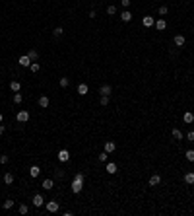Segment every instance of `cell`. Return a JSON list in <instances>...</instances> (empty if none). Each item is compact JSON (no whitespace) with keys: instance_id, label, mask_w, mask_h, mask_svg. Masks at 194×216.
<instances>
[{"instance_id":"obj_25","label":"cell","mask_w":194,"mask_h":216,"mask_svg":"<svg viewBox=\"0 0 194 216\" xmlns=\"http://www.w3.org/2000/svg\"><path fill=\"white\" fill-rule=\"evenodd\" d=\"M14 205H16V202L12 201V199H6V201H4V210H10Z\"/></svg>"},{"instance_id":"obj_24","label":"cell","mask_w":194,"mask_h":216,"mask_svg":"<svg viewBox=\"0 0 194 216\" xmlns=\"http://www.w3.org/2000/svg\"><path fill=\"white\" fill-rule=\"evenodd\" d=\"M27 57H29V59H31L33 62H35L37 59H39V53H37V51H35V49H31V51H29V53H27Z\"/></svg>"},{"instance_id":"obj_15","label":"cell","mask_w":194,"mask_h":216,"mask_svg":"<svg viewBox=\"0 0 194 216\" xmlns=\"http://www.w3.org/2000/svg\"><path fill=\"white\" fill-rule=\"evenodd\" d=\"M171 134H173V138H175V140H183V131H181V128H173V131H171Z\"/></svg>"},{"instance_id":"obj_1","label":"cell","mask_w":194,"mask_h":216,"mask_svg":"<svg viewBox=\"0 0 194 216\" xmlns=\"http://www.w3.org/2000/svg\"><path fill=\"white\" fill-rule=\"evenodd\" d=\"M82 187H84V173H76L74 181H72V193L74 195L82 193Z\"/></svg>"},{"instance_id":"obj_9","label":"cell","mask_w":194,"mask_h":216,"mask_svg":"<svg viewBox=\"0 0 194 216\" xmlns=\"http://www.w3.org/2000/svg\"><path fill=\"white\" fill-rule=\"evenodd\" d=\"M115 150H117V144H115L113 140H107V142H105V152H107V154H111V152H115Z\"/></svg>"},{"instance_id":"obj_37","label":"cell","mask_w":194,"mask_h":216,"mask_svg":"<svg viewBox=\"0 0 194 216\" xmlns=\"http://www.w3.org/2000/svg\"><path fill=\"white\" fill-rule=\"evenodd\" d=\"M187 138H188V140H190V142H192V140H194V131H188V134H187Z\"/></svg>"},{"instance_id":"obj_19","label":"cell","mask_w":194,"mask_h":216,"mask_svg":"<svg viewBox=\"0 0 194 216\" xmlns=\"http://www.w3.org/2000/svg\"><path fill=\"white\" fill-rule=\"evenodd\" d=\"M121 20L122 22H132V14H130V10H124L121 14Z\"/></svg>"},{"instance_id":"obj_16","label":"cell","mask_w":194,"mask_h":216,"mask_svg":"<svg viewBox=\"0 0 194 216\" xmlns=\"http://www.w3.org/2000/svg\"><path fill=\"white\" fill-rule=\"evenodd\" d=\"M52 187H55V181L52 179H43V189L45 191H51Z\"/></svg>"},{"instance_id":"obj_6","label":"cell","mask_w":194,"mask_h":216,"mask_svg":"<svg viewBox=\"0 0 194 216\" xmlns=\"http://www.w3.org/2000/svg\"><path fill=\"white\" fill-rule=\"evenodd\" d=\"M31 62H33V60H31L27 55L19 57V66H23V68H29V66H31Z\"/></svg>"},{"instance_id":"obj_35","label":"cell","mask_w":194,"mask_h":216,"mask_svg":"<svg viewBox=\"0 0 194 216\" xmlns=\"http://www.w3.org/2000/svg\"><path fill=\"white\" fill-rule=\"evenodd\" d=\"M27 212H29L27 205H19V214H27Z\"/></svg>"},{"instance_id":"obj_30","label":"cell","mask_w":194,"mask_h":216,"mask_svg":"<svg viewBox=\"0 0 194 216\" xmlns=\"http://www.w3.org/2000/svg\"><path fill=\"white\" fill-rule=\"evenodd\" d=\"M58 84H60V88H68V86H70V80H68V78H60Z\"/></svg>"},{"instance_id":"obj_14","label":"cell","mask_w":194,"mask_h":216,"mask_svg":"<svg viewBox=\"0 0 194 216\" xmlns=\"http://www.w3.org/2000/svg\"><path fill=\"white\" fill-rule=\"evenodd\" d=\"M29 175L31 177H39L41 175V168H39V165H31V168H29Z\"/></svg>"},{"instance_id":"obj_33","label":"cell","mask_w":194,"mask_h":216,"mask_svg":"<svg viewBox=\"0 0 194 216\" xmlns=\"http://www.w3.org/2000/svg\"><path fill=\"white\" fill-rule=\"evenodd\" d=\"M107 158H109V154H107V152H101V154L97 156V160L99 162H107Z\"/></svg>"},{"instance_id":"obj_31","label":"cell","mask_w":194,"mask_h":216,"mask_svg":"<svg viewBox=\"0 0 194 216\" xmlns=\"http://www.w3.org/2000/svg\"><path fill=\"white\" fill-rule=\"evenodd\" d=\"M184 158H187L188 162H194V150H187V154H184Z\"/></svg>"},{"instance_id":"obj_12","label":"cell","mask_w":194,"mask_h":216,"mask_svg":"<svg viewBox=\"0 0 194 216\" xmlns=\"http://www.w3.org/2000/svg\"><path fill=\"white\" fill-rule=\"evenodd\" d=\"M49 105H51V99H49L47 95H41V97H39V107H43V109H45V107H49Z\"/></svg>"},{"instance_id":"obj_29","label":"cell","mask_w":194,"mask_h":216,"mask_svg":"<svg viewBox=\"0 0 194 216\" xmlns=\"http://www.w3.org/2000/svg\"><path fill=\"white\" fill-rule=\"evenodd\" d=\"M55 177H56V179H62V177H64V169L56 168V169H55Z\"/></svg>"},{"instance_id":"obj_28","label":"cell","mask_w":194,"mask_h":216,"mask_svg":"<svg viewBox=\"0 0 194 216\" xmlns=\"http://www.w3.org/2000/svg\"><path fill=\"white\" fill-rule=\"evenodd\" d=\"M107 14H109V16H115V14H117V6H115V4L107 6Z\"/></svg>"},{"instance_id":"obj_23","label":"cell","mask_w":194,"mask_h":216,"mask_svg":"<svg viewBox=\"0 0 194 216\" xmlns=\"http://www.w3.org/2000/svg\"><path fill=\"white\" fill-rule=\"evenodd\" d=\"M19 88H22V84H19L18 80L10 82V90H12V92H19Z\"/></svg>"},{"instance_id":"obj_21","label":"cell","mask_w":194,"mask_h":216,"mask_svg":"<svg viewBox=\"0 0 194 216\" xmlns=\"http://www.w3.org/2000/svg\"><path fill=\"white\" fill-rule=\"evenodd\" d=\"M4 183H6V185L14 183V173H4Z\"/></svg>"},{"instance_id":"obj_22","label":"cell","mask_w":194,"mask_h":216,"mask_svg":"<svg viewBox=\"0 0 194 216\" xmlns=\"http://www.w3.org/2000/svg\"><path fill=\"white\" fill-rule=\"evenodd\" d=\"M183 119H184V123H188V125H190V123H194V113H190V111H187Z\"/></svg>"},{"instance_id":"obj_36","label":"cell","mask_w":194,"mask_h":216,"mask_svg":"<svg viewBox=\"0 0 194 216\" xmlns=\"http://www.w3.org/2000/svg\"><path fill=\"white\" fill-rule=\"evenodd\" d=\"M167 12H169V8H167V6H159V16H165Z\"/></svg>"},{"instance_id":"obj_17","label":"cell","mask_w":194,"mask_h":216,"mask_svg":"<svg viewBox=\"0 0 194 216\" xmlns=\"http://www.w3.org/2000/svg\"><path fill=\"white\" fill-rule=\"evenodd\" d=\"M165 27H167V22H165V20H157V22H155V29L157 31H163Z\"/></svg>"},{"instance_id":"obj_20","label":"cell","mask_w":194,"mask_h":216,"mask_svg":"<svg viewBox=\"0 0 194 216\" xmlns=\"http://www.w3.org/2000/svg\"><path fill=\"white\" fill-rule=\"evenodd\" d=\"M88 92H89L88 84H80V86H78V94H80V95H85Z\"/></svg>"},{"instance_id":"obj_26","label":"cell","mask_w":194,"mask_h":216,"mask_svg":"<svg viewBox=\"0 0 194 216\" xmlns=\"http://www.w3.org/2000/svg\"><path fill=\"white\" fill-rule=\"evenodd\" d=\"M29 70H31V72H33V74H35V72H39V70H41V64H39V62H31V66H29Z\"/></svg>"},{"instance_id":"obj_34","label":"cell","mask_w":194,"mask_h":216,"mask_svg":"<svg viewBox=\"0 0 194 216\" xmlns=\"http://www.w3.org/2000/svg\"><path fill=\"white\" fill-rule=\"evenodd\" d=\"M101 105H103V107L109 105V95H101Z\"/></svg>"},{"instance_id":"obj_11","label":"cell","mask_w":194,"mask_h":216,"mask_svg":"<svg viewBox=\"0 0 194 216\" xmlns=\"http://www.w3.org/2000/svg\"><path fill=\"white\" fill-rule=\"evenodd\" d=\"M105 169H107V173H111V175H115V173H117V169H118V168H117V164H115V162H109V164H107V168H105Z\"/></svg>"},{"instance_id":"obj_13","label":"cell","mask_w":194,"mask_h":216,"mask_svg":"<svg viewBox=\"0 0 194 216\" xmlns=\"http://www.w3.org/2000/svg\"><path fill=\"white\" fill-rule=\"evenodd\" d=\"M184 35H175V39H173V43L177 45V47H184Z\"/></svg>"},{"instance_id":"obj_18","label":"cell","mask_w":194,"mask_h":216,"mask_svg":"<svg viewBox=\"0 0 194 216\" xmlns=\"http://www.w3.org/2000/svg\"><path fill=\"white\" fill-rule=\"evenodd\" d=\"M184 183H188V185H194V173H192V171L184 173Z\"/></svg>"},{"instance_id":"obj_40","label":"cell","mask_w":194,"mask_h":216,"mask_svg":"<svg viewBox=\"0 0 194 216\" xmlns=\"http://www.w3.org/2000/svg\"><path fill=\"white\" fill-rule=\"evenodd\" d=\"M4 131H6V128H4V125H0V134H4Z\"/></svg>"},{"instance_id":"obj_32","label":"cell","mask_w":194,"mask_h":216,"mask_svg":"<svg viewBox=\"0 0 194 216\" xmlns=\"http://www.w3.org/2000/svg\"><path fill=\"white\" fill-rule=\"evenodd\" d=\"M62 33H64V29H62V27H55V31H52V35H55V37H60Z\"/></svg>"},{"instance_id":"obj_27","label":"cell","mask_w":194,"mask_h":216,"mask_svg":"<svg viewBox=\"0 0 194 216\" xmlns=\"http://www.w3.org/2000/svg\"><path fill=\"white\" fill-rule=\"evenodd\" d=\"M22 101H23V95L19 94V92H16V94H14V103H18V105H19Z\"/></svg>"},{"instance_id":"obj_39","label":"cell","mask_w":194,"mask_h":216,"mask_svg":"<svg viewBox=\"0 0 194 216\" xmlns=\"http://www.w3.org/2000/svg\"><path fill=\"white\" fill-rule=\"evenodd\" d=\"M0 164H8V156H0Z\"/></svg>"},{"instance_id":"obj_8","label":"cell","mask_w":194,"mask_h":216,"mask_svg":"<svg viewBox=\"0 0 194 216\" xmlns=\"http://www.w3.org/2000/svg\"><path fill=\"white\" fill-rule=\"evenodd\" d=\"M99 94H101V95H111V94H113V88H111L109 84H103L101 88H99Z\"/></svg>"},{"instance_id":"obj_38","label":"cell","mask_w":194,"mask_h":216,"mask_svg":"<svg viewBox=\"0 0 194 216\" xmlns=\"http://www.w3.org/2000/svg\"><path fill=\"white\" fill-rule=\"evenodd\" d=\"M130 2H132V0H121V4H122L124 8H128V6H130Z\"/></svg>"},{"instance_id":"obj_3","label":"cell","mask_w":194,"mask_h":216,"mask_svg":"<svg viewBox=\"0 0 194 216\" xmlns=\"http://www.w3.org/2000/svg\"><path fill=\"white\" fill-rule=\"evenodd\" d=\"M16 119H18V123H27L29 121V111H18V115H16Z\"/></svg>"},{"instance_id":"obj_41","label":"cell","mask_w":194,"mask_h":216,"mask_svg":"<svg viewBox=\"0 0 194 216\" xmlns=\"http://www.w3.org/2000/svg\"><path fill=\"white\" fill-rule=\"evenodd\" d=\"M2 121H4V119H2V113H0V125H2Z\"/></svg>"},{"instance_id":"obj_2","label":"cell","mask_w":194,"mask_h":216,"mask_svg":"<svg viewBox=\"0 0 194 216\" xmlns=\"http://www.w3.org/2000/svg\"><path fill=\"white\" fill-rule=\"evenodd\" d=\"M45 208H47L49 210V212H58V208H60V205H58V202H56V201H49V202H45Z\"/></svg>"},{"instance_id":"obj_7","label":"cell","mask_w":194,"mask_h":216,"mask_svg":"<svg viewBox=\"0 0 194 216\" xmlns=\"http://www.w3.org/2000/svg\"><path fill=\"white\" fill-rule=\"evenodd\" d=\"M159 183H161V175H159V173H154V175L150 177V187H157Z\"/></svg>"},{"instance_id":"obj_4","label":"cell","mask_w":194,"mask_h":216,"mask_svg":"<svg viewBox=\"0 0 194 216\" xmlns=\"http://www.w3.org/2000/svg\"><path fill=\"white\" fill-rule=\"evenodd\" d=\"M33 205L39 208V206H43L45 205V199H43V195H39V193H35L33 195Z\"/></svg>"},{"instance_id":"obj_5","label":"cell","mask_w":194,"mask_h":216,"mask_svg":"<svg viewBox=\"0 0 194 216\" xmlns=\"http://www.w3.org/2000/svg\"><path fill=\"white\" fill-rule=\"evenodd\" d=\"M142 23H144V27H154V26H155V20H154V16H144Z\"/></svg>"},{"instance_id":"obj_10","label":"cell","mask_w":194,"mask_h":216,"mask_svg":"<svg viewBox=\"0 0 194 216\" xmlns=\"http://www.w3.org/2000/svg\"><path fill=\"white\" fill-rule=\"evenodd\" d=\"M70 160V152L68 150H60L58 152V162H62V164H64V162H68Z\"/></svg>"}]
</instances>
